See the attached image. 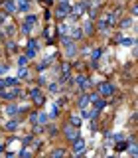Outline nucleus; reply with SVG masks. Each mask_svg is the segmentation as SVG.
Returning a JSON list of instances; mask_svg holds the SVG:
<instances>
[{"mask_svg":"<svg viewBox=\"0 0 138 158\" xmlns=\"http://www.w3.org/2000/svg\"><path fill=\"white\" fill-rule=\"evenodd\" d=\"M4 18H6V14H4V12H0V26H2V22H4Z\"/></svg>","mask_w":138,"mask_h":158,"instance_id":"33","label":"nucleus"},{"mask_svg":"<svg viewBox=\"0 0 138 158\" xmlns=\"http://www.w3.org/2000/svg\"><path fill=\"white\" fill-rule=\"evenodd\" d=\"M83 30H85V34H93V22H87Z\"/></svg>","mask_w":138,"mask_h":158,"instance_id":"20","label":"nucleus"},{"mask_svg":"<svg viewBox=\"0 0 138 158\" xmlns=\"http://www.w3.org/2000/svg\"><path fill=\"white\" fill-rule=\"evenodd\" d=\"M28 75V71H26V67H22V69H20V77H26Z\"/></svg>","mask_w":138,"mask_h":158,"instance_id":"31","label":"nucleus"},{"mask_svg":"<svg viewBox=\"0 0 138 158\" xmlns=\"http://www.w3.org/2000/svg\"><path fill=\"white\" fill-rule=\"evenodd\" d=\"M130 24H132V18H122V20H120V26H122V28H128Z\"/></svg>","mask_w":138,"mask_h":158,"instance_id":"18","label":"nucleus"},{"mask_svg":"<svg viewBox=\"0 0 138 158\" xmlns=\"http://www.w3.org/2000/svg\"><path fill=\"white\" fill-rule=\"evenodd\" d=\"M71 32H73V38H75V40H79V38H81V30H79V28H73Z\"/></svg>","mask_w":138,"mask_h":158,"instance_id":"23","label":"nucleus"},{"mask_svg":"<svg viewBox=\"0 0 138 158\" xmlns=\"http://www.w3.org/2000/svg\"><path fill=\"white\" fill-rule=\"evenodd\" d=\"M71 124H73V127H79V124H81V119H79L77 115H71Z\"/></svg>","mask_w":138,"mask_h":158,"instance_id":"17","label":"nucleus"},{"mask_svg":"<svg viewBox=\"0 0 138 158\" xmlns=\"http://www.w3.org/2000/svg\"><path fill=\"white\" fill-rule=\"evenodd\" d=\"M36 56V49H32V48H28V52H26V57L30 59V57H34Z\"/></svg>","mask_w":138,"mask_h":158,"instance_id":"24","label":"nucleus"},{"mask_svg":"<svg viewBox=\"0 0 138 158\" xmlns=\"http://www.w3.org/2000/svg\"><path fill=\"white\" fill-rule=\"evenodd\" d=\"M95 107H97V109H103V107H104V101H99V99H95Z\"/></svg>","mask_w":138,"mask_h":158,"instance_id":"28","label":"nucleus"},{"mask_svg":"<svg viewBox=\"0 0 138 158\" xmlns=\"http://www.w3.org/2000/svg\"><path fill=\"white\" fill-rule=\"evenodd\" d=\"M101 53H103V49H101V48H95V49H93V53H91V59L97 61L99 57H101Z\"/></svg>","mask_w":138,"mask_h":158,"instance_id":"10","label":"nucleus"},{"mask_svg":"<svg viewBox=\"0 0 138 158\" xmlns=\"http://www.w3.org/2000/svg\"><path fill=\"white\" fill-rule=\"evenodd\" d=\"M108 158H116V156H108Z\"/></svg>","mask_w":138,"mask_h":158,"instance_id":"37","label":"nucleus"},{"mask_svg":"<svg viewBox=\"0 0 138 158\" xmlns=\"http://www.w3.org/2000/svg\"><path fill=\"white\" fill-rule=\"evenodd\" d=\"M28 48L36 49V48H37V41H36V40H30V41H28Z\"/></svg>","mask_w":138,"mask_h":158,"instance_id":"27","label":"nucleus"},{"mask_svg":"<svg viewBox=\"0 0 138 158\" xmlns=\"http://www.w3.org/2000/svg\"><path fill=\"white\" fill-rule=\"evenodd\" d=\"M85 8H87V2H79L77 6L73 8V14H75V18H77V16H81L83 12H85Z\"/></svg>","mask_w":138,"mask_h":158,"instance_id":"6","label":"nucleus"},{"mask_svg":"<svg viewBox=\"0 0 138 158\" xmlns=\"http://www.w3.org/2000/svg\"><path fill=\"white\" fill-rule=\"evenodd\" d=\"M87 103H89V95H83V97H79V107H85Z\"/></svg>","mask_w":138,"mask_h":158,"instance_id":"16","label":"nucleus"},{"mask_svg":"<svg viewBox=\"0 0 138 158\" xmlns=\"http://www.w3.org/2000/svg\"><path fill=\"white\" fill-rule=\"evenodd\" d=\"M18 111H20V109H18V107H16V105H8V107H6V113L10 115V117H14V115H18Z\"/></svg>","mask_w":138,"mask_h":158,"instance_id":"8","label":"nucleus"},{"mask_svg":"<svg viewBox=\"0 0 138 158\" xmlns=\"http://www.w3.org/2000/svg\"><path fill=\"white\" fill-rule=\"evenodd\" d=\"M37 119H40V123H41V124H44L45 120H48V115H45V113H40V117H37Z\"/></svg>","mask_w":138,"mask_h":158,"instance_id":"29","label":"nucleus"},{"mask_svg":"<svg viewBox=\"0 0 138 158\" xmlns=\"http://www.w3.org/2000/svg\"><path fill=\"white\" fill-rule=\"evenodd\" d=\"M8 49H10V52H18V48H16L14 41H8Z\"/></svg>","mask_w":138,"mask_h":158,"instance_id":"26","label":"nucleus"},{"mask_svg":"<svg viewBox=\"0 0 138 158\" xmlns=\"http://www.w3.org/2000/svg\"><path fill=\"white\" fill-rule=\"evenodd\" d=\"M67 32H69V26H67V24H61V26H59V34H61V36H65Z\"/></svg>","mask_w":138,"mask_h":158,"instance_id":"21","label":"nucleus"},{"mask_svg":"<svg viewBox=\"0 0 138 158\" xmlns=\"http://www.w3.org/2000/svg\"><path fill=\"white\" fill-rule=\"evenodd\" d=\"M4 4H6V12H10V14L16 10V4H14V0H6Z\"/></svg>","mask_w":138,"mask_h":158,"instance_id":"11","label":"nucleus"},{"mask_svg":"<svg viewBox=\"0 0 138 158\" xmlns=\"http://www.w3.org/2000/svg\"><path fill=\"white\" fill-rule=\"evenodd\" d=\"M16 128H18V120H8L6 123V131H16Z\"/></svg>","mask_w":138,"mask_h":158,"instance_id":"9","label":"nucleus"},{"mask_svg":"<svg viewBox=\"0 0 138 158\" xmlns=\"http://www.w3.org/2000/svg\"><path fill=\"white\" fill-rule=\"evenodd\" d=\"M36 20H37V18H36V16H32V14H28V16H26V24H28L30 28L36 24Z\"/></svg>","mask_w":138,"mask_h":158,"instance_id":"14","label":"nucleus"},{"mask_svg":"<svg viewBox=\"0 0 138 158\" xmlns=\"http://www.w3.org/2000/svg\"><path fill=\"white\" fill-rule=\"evenodd\" d=\"M69 12H71V8L67 6V2H61L59 6H57V12H55V14H57V18H59V20H63V18H67Z\"/></svg>","mask_w":138,"mask_h":158,"instance_id":"1","label":"nucleus"},{"mask_svg":"<svg viewBox=\"0 0 138 158\" xmlns=\"http://www.w3.org/2000/svg\"><path fill=\"white\" fill-rule=\"evenodd\" d=\"M8 69V65H4V63H0V73H4Z\"/></svg>","mask_w":138,"mask_h":158,"instance_id":"32","label":"nucleus"},{"mask_svg":"<svg viewBox=\"0 0 138 158\" xmlns=\"http://www.w3.org/2000/svg\"><path fill=\"white\" fill-rule=\"evenodd\" d=\"M18 65H20V67H26V65H28V57H26V56L20 57V59H18Z\"/></svg>","mask_w":138,"mask_h":158,"instance_id":"22","label":"nucleus"},{"mask_svg":"<svg viewBox=\"0 0 138 158\" xmlns=\"http://www.w3.org/2000/svg\"><path fill=\"white\" fill-rule=\"evenodd\" d=\"M73 150L77 152V154H81V152L85 150V140H83V138H75L73 140Z\"/></svg>","mask_w":138,"mask_h":158,"instance_id":"4","label":"nucleus"},{"mask_svg":"<svg viewBox=\"0 0 138 158\" xmlns=\"http://www.w3.org/2000/svg\"><path fill=\"white\" fill-rule=\"evenodd\" d=\"M22 95V91L20 89H10V91H6V93H2V97H6V99H16V97H20Z\"/></svg>","mask_w":138,"mask_h":158,"instance_id":"5","label":"nucleus"},{"mask_svg":"<svg viewBox=\"0 0 138 158\" xmlns=\"http://www.w3.org/2000/svg\"><path fill=\"white\" fill-rule=\"evenodd\" d=\"M6 158H14V156H12V154H8V156H6Z\"/></svg>","mask_w":138,"mask_h":158,"instance_id":"36","label":"nucleus"},{"mask_svg":"<svg viewBox=\"0 0 138 158\" xmlns=\"http://www.w3.org/2000/svg\"><path fill=\"white\" fill-rule=\"evenodd\" d=\"M63 156H65V150H63V148H57V150L51 152V158H63Z\"/></svg>","mask_w":138,"mask_h":158,"instance_id":"12","label":"nucleus"},{"mask_svg":"<svg viewBox=\"0 0 138 158\" xmlns=\"http://www.w3.org/2000/svg\"><path fill=\"white\" fill-rule=\"evenodd\" d=\"M63 132H65V136H67L69 140L77 138V127H73V124H67V127L63 128Z\"/></svg>","mask_w":138,"mask_h":158,"instance_id":"2","label":"nucleus"},{"mask_svg":"<svg viewBox=\"0 0 138 158\" xmlns=\"http://www.w3.org/2000/svg\"><path fill=\"white\" fill-rule=\"evenodd\" d=\"M126 148H128V142H126V140H124V142H122V140H120V142H119V144H116V150H119V152H122V150H126Z\"/></svg>","mask_w":138,"mask_h":158,"instance_id":"15","label":"nucleus"},{"mask_svg":"<svg viewBox=\"0 0 138 158\" xmlns=\"http://www.w3.org/2000/svg\"><path fill=\"white\" fill-rule=\"evenodd\" d=\"M107 26H108V24L104 22V18H103L101 22H99V26H97V28H99V32H107Z\"/></svg>","mask_w":138,"mask_h":158,"instance_id":"19","label":"nucleus"},{"mask_svg":"<svg viewBox=\"0 0 138 158\" xmlns=\"http://www.w3.org/2000/svg\"><path fill=\"white\" fill-rule=\"evenodd\" d=\"M28 156H30V150H28V148H24V150H22V158H28Z\"/></svg>","mask_w":138,"mask_h":158,"instance_id":"30","label":"nucleus"},{"mask_svg":"<svg viewBox=\"0 0 138 158\" xmlns=\"http://www.w3.org/2000/svg\"><path fill=\"white\" fill-rule=\"evenodd\" d=\"M6 34H8V36H14V34H16V28H14V26H8V28H6Z\"/></svg>","mask_w":138,"mask_h":158,"instance_id":"25","label":"nucleus"},{"mask_svg":"<svg viewBox=\"0 0 138 158\" xmlns=\"http://www.w3.org/2000/svg\"><path fill=\"white\" fill-rule=\"evenodd\" d=\"M77 83H79V87H83V89H87V87L91 85V81H87V77H83V75L77 77Z\"/></svg>","mask_w":138,"mask_h":158,"instance_id":"7","label":"nucleus"},{"mask_svg":"<svg viewBox=\"0 0 138 158\" xmlns=\"http://www.w3.org/2000/svg\"><path fill=\"white\" fill-rule=\"evenodd\" d=\"M99 91H101V95H104V97H108V95H112V93H115V87H112L111 83H101Z\"/></svg>","mask_w":138,"mask_h":158,"instance_id":"3","label":"nucleus"},{"mask_svg":"<svg viewBox=\"0 0 138 158\" xmlns=\"http://www.w3.org/2000/svg\"><path fill=\"white\" fill-rule=\"evenodd\" d=\"M4 150V144H0V152H2Z\"/></svg>","mask_w":138,"mask_h":158,"instance_id":"35","label":"nucleus"},{"mask_svg":"<svg viewBox=\"0 0 138 158\" xmlns=\"http://www.w3.org/2000/svg\"><path fill=\"white\" fill-rule=\"evenodd\" d=\"M4 85H18V77H6Z\"/></svg>","mask_w":138,"mask_h":158,"instance_id":"13","label":"nucleus"},{"mask_svg":"<svg viewBox=\"0 0 138 158\" xmlns=\"http://www.w3.org/2000/svg\"><path fill=\"white\" fill-rule=\"evenodd\" d=\"M2 87H4V79H0V89H2Z\"/></svg>","mask_w":138,"mask_h":158,"instance_id":"34","label":"nucleus"}]
</instances>
